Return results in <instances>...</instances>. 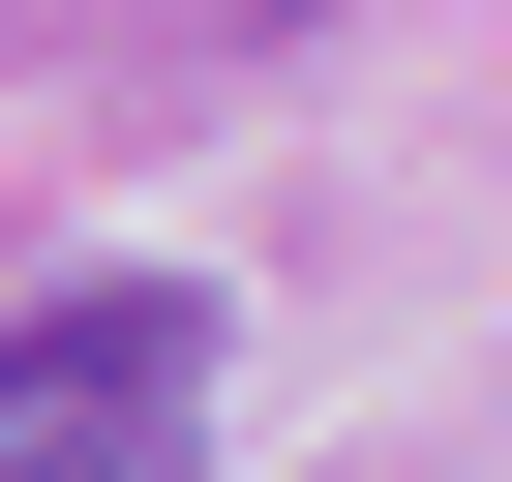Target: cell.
<instances>
[{"label":"cell","mask_w":512,"mask_h":482,"mask_svg":"<svg viewBox=\"0 0 512 482\" xmlns=\"http://www.w3.org/2000/svg\"><path fill=\"white\" fill-rule=\"evenodd\" d=\"M211 452V302L181 272H61L0 332V482H181Z\"/></svg>","instance_id":"1"}]
</instances>
